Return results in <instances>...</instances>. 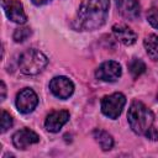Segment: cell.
<instances>
[{
	"instance_id": "6da1fadb",
	"label": "cell",
	"mask_w": 158,
	"mask_h": 158,
	"mask_svg": "<svg viewBox=\"0 0 158 158\" xmlns=\"http://www.w3.org/2000/svg\"><path fill=\"white\" fill-rule=\"evenodd\" d=\"M109 0H81L77 14V28L79 31H94L100 28L109 17Z\"/></svg>"
},
{
	"instance_id": "7a4b0ae2",
	"label": "cell",
	"mask_w": 158,
	"mask_h": 158,
	"mask_svg": "<svg viewBox=\"0 0 158 158\" xmlns=\"http://www.w3.org/2000/svg\"><path fill=\"white\" fill-rule=\"evenodd\" d=\"M127 120L131 130L137 135H146L151 127H153L154 116L151 109L143 102L135 100L127 112Z\"/></svg>"
},
{
	"instance_id": "3957f363",
	"label": "cell",
	"mask_w": 158,
	"mask_h": 158,
	"mask_svg": "<svg viewBox=\"0 0 158 158\" xmlns=\"http://www.w3.org/2000/svg\"><path fill=\"white\" fill-rule=\"evenodd\" d=\"M48 64L47 57L38 49L30 48L22 52L19 57V69L25 75L40 74Z\"/></svg>"
},
{
	"instance_id": "277c9868",
	"label": "cell",
	"mask_w": 158,
	"mask_h": 158,
	"mask_svg": "<svg viewBox=\"0 0 158 158\" xmlns=\"http://www.w3.org/2000/svg\"><path fill=\"white\" fill-rule=\"evenodd\" d=\"M125 105H126V96L122 93H114L102 98L101 111L106 117L111 120H116L121 115Z\"/></svg>"
},
{
	"instance_id": "5b68a950",
	"label": "cell",
	"mask_w": 158,
	"mask_h": 158,
	"mask_svg": "<svg viewBox=\"0 0 158 158\" xmlns=\"http://www.w3.org/2000/svg\"><path fill=\"white\" fill-rule=\"evenodd\" d=\"M15 104H16V109L19 110V112L30 114L36 109L38 104V96L32 89L25 88L17 93Z\"/></svg>"
},
{
	"instance_id": "8992f818",
	"label": "cell",
	"mask_w": 158,
	"mask_h": 158,
	"mask_svg": "<svg viewBox=\"0 0 158 158\" xmlns=\"http://www.w3.org/2000/svg\"><path fill=\"white\" fill-rule=\"evenodd\" d=\"M122 74V69L118 62L115 60H106L99 65V68L95 70L96 79L106 83L116 81Z\"/></svg>"
},
{
	"instance_id": "52a82bcc",
	"label": "cell",
	"mask_w": 158,
	"mask_h": 158,
	"mask_svg": "<svg viewBox=\"0 0 158 158\" xmlns=\"http://www.w3.org/2000/svg\"><path fill=\"white\" fill-rule=\"evenodd\" d=\"M49 89L54 96L64 100L70 98L72 94L74 93V84L69 78L59 75V77H54L49 81Z\"/></svg>"
},
{
	"instance_id": "ba28073f",
	"label": "cell",
	"mask_w": 158,
	"mask_h": 158,
	"mask_svg": "<svg viewBox=\"0 0 158 158\" xmlns=\"http://www.w3.org/2000/svg\"><path fill=\"white\" fill-rule=\"evenodd\" d=\"M2 10L9 20L16 23H25L27 15L25 14L23 5L19 0H1Z\"/></svg>"
},
{
	"instance_id": "9c48e42d",
	"label": "cell",
	"mask_w": 158,
	"mask_h": 158,
	"mask_svg": "<svg viewBox=\"0 0 158 158\" xmlns=\"http://www.w3.org/2000/svg\"><path fill=\"white\" fill-rule=\"evenodd\" d=\"M37 142H40V136L35 131H32L30 128H26V127L22 128V130L16 131L12 136V143L17 149L23 151L28 146L35 144Z\"/></svg>"
},
{
	"instance_id": "30bf717a",
	"label": "cell",
	"mask_w": 158,
	"mask_h": 158,
	"mask_svg": "<svg viewBox=\"0 0 158 158\" xmlns=\"http://www.w3.org/2000/svg\"><path fill=\"white\" fill-rule=\"evenodd\" d=\"M69 121V112L67 110L52 111L44 120V127L49 132H59V130Z\"/></svg>"
},
{
	"instance_id": "8fae6325",
	"label": "cell",
	"mask_w": 158,
	"mask_h": 158,
	"mask_svg": "<svg viewBox=\"0 0 158 158\" xmlns=\"http://www.w3.org/2000/svg\"><path fill=\"white\" fill-rule=\"evenodd\" d=\"M117 11L120 15L127 20H136L139 17L141 14V6L138 0H115Z\"/></svg>"
},
{
	"instance_id": "7c38bea8",
	"label": "cell",
	"mask_w": 158,
	"mask_h": 158,
	"mask_svg": "<svg viewBox=\"0 0 158 158\" xmlns=\"http://www.w3.org/2000/svg\"><path fill=\"white\" fill-rule=\"evenodd\" d=\"M112 32H114L115 37L121 43H123L125 46H131L137 40L136 32L132 28H130L127 25H125V23H116V25H114L112 26Z\"/></svg>"
},
{
	"instance_id": "4fadbf2b",
	"label": "cell",
	"mask_w": 158,
	"mask_h": 158,
	"mask_svg": "<svg viewBox=\"0 0 158 158\" xmlns=\"http://www.w3.org/2000/svg\"><path fill=\"white\" fill-rule=\"evenodd\" d=\"M143 46L146 48L148 57L152 60L158 62V35L152 33L146 36L143 40Z\"/></svg>"
},
{
	"instance_id": "5bb4252c",
	"label": "cell",
	"mask_w": 158,
	"mask_h": 158,
	"mask_svg": "<svg viewBox=\"0 0 158 158\" xmlns=\"http://www.w3.org/2000/svg\"><path fill=\"white\" fill-rule=\"evenodd\" d=\"M93 136L102 151H110L114 147V138L109 132L104 130H94Z\"/></svg>"
},
{
	"instance_id": "9a60e30c",
	"label": "cell",
	"mask_w": 158,
	"mask_h": 158,
	"mask_svg": "<svg viewBox=\"0 0 158 158\" xmlns=\"http://www.w3.org/2000/svg\"><path fill=\"white\" fill-rule=\"evenodd\" d=\"M128 70H130L131 75L136 79V78H138L141 74H143L146 72V64L139 58H132L131 62L128 63Z\"/></svg>"
},
{
	"instance_id": "2e32d148",
	"label": "cell",
	"mask_w": 158,
	"mask_h": 158,
	"mask_svg": "<svg viewBox=\"0 0 158 158\" xmlns=\"http://www.w3.org/2000/svg\"><path fill=\"white\" fill-rule=\"evenodd\" d=\"M32 35V31L30 27H17L12 35V38L16 43H22L25 42L30 36Z\"/></svg>"
},
{
	"instance_id": "e0dca14e",
	"label": "cell",
	"mask_w": 158,
	"mask_h": 158,
	"mask_svg": "<svg viewBox=\"0 0 158 158\" xmlns=\"http://www.w3.org/2000/svg\"><path fill=\"white\" fill-rule=\"evenodd\" d=\"M14 125V120H12V117H11V115L9 114V112H6L5 110H2L1 111V133H5L11 126Z\"/></svg>"
},
{
	"instance_id": "ac0fdd59",
	"label": "cell",
	"mask_w": 158,
	"mask_h": 158,
	"mask_svg": "<svg viewBox=\"0 0 158 158\" xmlns=\"http://www.w3.org/2000/svg\"><path fill=\"white\" fill-rule=\"evenodd\" d=\"M147 21L152 27L158 30V7H152L147 11Z\"/></svg>"
},
{
	"instance_id": "d6986e66",
	"label": "cell",
	"mask_w": 158,
	"mask_h": 158,
	"mask_svg": "<svg viewBox=\"0 0 158 158\" xmlns=\"http://www.w3.org/2000/svg\"><path fill=\"white\" fill-rule=\"evenodd\" d=\"M147 138H149L151 141H156V139H158V132H157V130L154 128V126L153 127H151L149 130H148V132L144 135Z\"/></svg>"
},
{
	"instance_id": "ffe728a7",
	"label": "cell",
	"mask_w": 158,
	"mask_h": 158,
	"mask_svg": "<svg viewBox=\"0 0 158 158\" xmlns=\"http://www.w3.org/2000/svg\"><path fill=\"white\" fill-rule=\"evenodd\" d=\"M0 85H1V100H5V98H6V85L2 80H1Z\"/></svg>"
},
{
	"instance_id": "44dd1931",
	"label": "cell",
	"mask_w": 158,
	"mask_h": 158,
	"mask_svg": "<svg viewBox=\"0 0 158 158\" xmlns=\"http://www.w3.org/2000/svg\"><path fill=\"white\" fill-rule=\"evenodd\" d=\"M36 6H42V5H46V4H48L49 1H52V0H31Z\"/></svg>"
},
{
	"instance_id": "7402d4cb",
	"label": "cell",
	"mask_w": 158,
	"mask_h": 158,
	"mask_svg": "<svg viewBox=\"0 0 158 158\" xmlns=\"http://www.w3.org/2000/svg\"><path fill=\"white\" fill-rule=\"evenodd\" d=\"M157 98H158V95H157Z\"/></svg>"
}]
</instances>
